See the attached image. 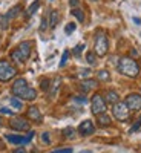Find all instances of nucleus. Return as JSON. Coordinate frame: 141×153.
<instances>
[{"label": "nucleus", "instance_id": "obj_1", "mask_svg": "<svg viewBox=\"0 0 141 153\" xmlns=\"http://www.w3.org/2000/svg\"><path fill=\"white\" fill-rule=\"evenodd\" d=\"M12 94L16 95V98L25 100V101H34L37 98V92L32 87L28 86V83H26L25 78L16 80V83L12 84Z\"/></svg>", "mask_w": 141, "mask_h": 153}, {"label": "nucleus", "instance_id": "obj_2", "mask_svg": "<svg viewBox=\"0 0 141 153\" xmlns=\"http://www.w3.org/2000/svg\"><path fill=\"white\" fill-rule=\"evenodd\" d=\"M118 71H120L123 75H126V76L135 78V76H138L141 68H140V65H138L134 58H131V57H123V58H120V61H118Z\"/></svg>", "mask_w": 141, "mask_h": 153}, {"label": "nucleus", "instance_id": "obj_3", "mask_svg": "<svg viewBox=\"0 0 141 153\" xmlns=\"http://www.w3.org/2000/svg\"><path fill=\"white\" fill-rule=\"evenodd\" d=\"M31 49H32V43L31 42H23L17 46V49H14L11 52V58L16 63H25L29 55H31Z\"/></svg>", "mask_w": 141, "mask_h": 153}, {"label": "nucleus", "instance_id": "obj_4", "mask_svg": "<svg viewBox=\"0 0 141 153\" xmlns=\"http://www.w3.org/2000/svg\"><path fill=\"white\" fill-rule=\"evenodd\" d=\"M17 75V69L6 60H0V81H9Z\"/></svg>", "mask_w": 141, "mask_h": 153}, {"label": "nucleus", "instance_id": "obj_5", "mask_svg": "<svg viewBox=\"0 0 141 153\" xmlns=\"http://www.w3.org/2000/svg\"><path fill=\"white\" fill-rule=\"evenodd\" d=\"M107 49H109V40H107L106 34L98 32L95 37V54L98 57H103L107 54Z\"/></svg>", "mask_w": 141, "mask_h": 153}, {"label": "nucleus", "instance_id": "obj_6", "mask_svg": "<svg viewBox=\"0 0 141 153\" xmlns=\"http://www.w3.org/2000/svg\"><path fill=\"white\" fill-rule=\"evenodd\" d=\"M106 100L101 97L100 94H95L94 97H92V100H91V110H92V113L94 115H103L104 112H106Z\"/></svg>", "mask_w": 141, "mask_h": 153}, {"label": "nucleus", "instance_id": "obj_7", "mask_svg": "<svg viewBox=\"0 0 141 153\" xmlns=\"http://www.w3.org/2000/svg\"><path fill=\"white\" fill-rule=\"evenodd\" d=\"M112 113H113L115 120H118V121H127L129 120V115H131L127 106L124 103H120V101L112 106Z\"/></svg>", "mask_w": 141, "mask_h": 153}, {"label": "nucleus", "instance_id": "obj_8", "mask_svg": "<svg viewBox=\"0 0 141 153\" xmlns=\"http://www.w3.org/2000/svg\"><path fill=\"white\" fill-rule=\"evenodd\" d=\"M124 104L129 110H141V95L140 94H131L124 100Z\"/></svg>", "mask_w": 141, "mask_h": 153}, {"label": "nucleus", "instance_id": "obj_9", "mask_svg": "<svg viewBox=\"0 0 141 153\" xmlns=\"http://www.w3.org/2000/svg\"><path fill=\"white\" fill-rule=\"evenodd\" d=\"M34 136V132H29L26 136H19V135H6V139L11 144H16V146H25L28 144Z\"/></svg>", "mask_w": 141, "mask_h": 153}, {"label": "nucleus", "instance_id": "obj_10", "mask_svg": "<svg viewBox=\"0 0 141 153\" xmlns=\"http://www.w3.org/2000/svg\"><path fill=\"white\" fill-rule=\"evenodd\" d=\"M9 126H11V129H14L17 132H22V130H29V123L28 120H25V118H12L9 121Z\"/></svg>", "mask_w": 141, "mask_h": 153}, {"label": "nucleus", "instance_id": "obj_11", "mask_svg": "<svg viewBox=\"0 0 141 153\" xmlns=\"http://www.w3.org/2000/svg\"><path fill=\"white\" fill-rule=\"evenodd\" d=\"M94 132H95V126H94V123L91 120H86V121H83L78 126V133L81 136H89V135H92Z\"/></svg>", "mask_w": 141, "mask_h": 153}, {"label": "nucleus", "instance_id": "obj_12", "mask_svg": "<svg viewBox=\"0 0 141 153\" xmlns=\"http://www.w3.org/2000/svg\"><path fill=\"white\" fill-rule=\"evenodd\" d=\"M28 118L32 120V121H35V123H40V121H42V113H40V110H38L37 106H31V107H29V110H28Z\"/></svg>", "mask_w": 141, "mask_h": 153}, {"label": "nucleus", "instance_id": "obj_13", "mask_svg": "<svg viewBox=\"0 0 141 153\" xmlns=\"http://www.w3.org/2000/svg\"><path fill=\"white\" fill-rule=\"evenodd\" d=\"M97 87V81L95 80H84L80 83V89L83 92H89V91H92V89Z\"/></svg>", "mask_w": 141, "mask_h": 153}, {"label": "nucleus", "instance_id": "obj_14", "mask_svg": "<svg viewBox=\"0 0 141 153\" xmlns=\"http://www.w3.org/2000/svg\"><path fill=\"white\" fill-rule=\"evenodd\" d=\"M106 101L113 106L115 103H118V94L115 92V91H109V92H107V95H106Z\"/></svg>", "mask_w": 141, "mask_h": 153}, {"label": "nucleus", "instance_id": "obj_15", "mask_svg": "<svg viewBox=\"0 0 141 153\" xmlns=\"http://www.w3.org/2000/svg\"><path fill=\"white\" fill-rule=\"evenodd\" d=\"M110 117H107V115H98V124L101 126V127H107V126H110Z\"/></svg>", "mask_w": 141, "mask_h": 153}, {"label": "nucleus", "instance_id": "obj_16", "mask_svg": "<svg viewBox=\"0 0 141 153\" xmlns=\"http://www.w3.org/2000/svg\"><path fill=\"white\" fill-rule=\"evenodd\" d=\"M71 14L78 20V22H84V12L80 9V8H74L72 11H71Z\"/></svg>", "mask_w": 141, "mask_h": 153}, {"label": "nucleus", "instance_id": "obj_17", "mask_svg": "<svg viewBox=\"0 0 141 153\" xmlns=\"http://www.w3.org/2000/svg\"><path fill=\"white\" fill-rule=\"evenodd\" d=\"M58 12L57 11H52L51 12V19H49V25H51V28H55L57 26V23H58Z\"/></svg>", "mask_w": 141, "mask_h": 153}, {"label": "nucleus", "instance_id": "obj_18", "mask_svg": "<svg viewBox=\"0 0 141 153\" xmlns=\"http://www.w3.org/2000/svg\"><path fill=\"white\" fill-rule=\"evenodd\" d=\"M97 78L100 80V81H109L110 80V75H109V72L107 71H98V74H97Z\"/></svg>", "mask_w": 141, "mask_h": 153}, {"label": "nucleus", "instance_id": "obj_19", "mask_svg": "<svg viewBox=\"0 0 141 153\" xmlns=\"http://www.w3.org/2000/svg\"><path fill=\"white\" fill-rule=\"evenodd\" d=\"M38 6H40V2H38V0H35V2H32V5L28 8V11H26V16L28 17H31L32 14H34V12L38 9Z\"/></svg>", "mask_w": 141, "mask_h": 153}, {"label": "nucleus", "instance_id": "obj_20", "mask_svg": "<svg viewBox=\"0 0 141 153\" xmlns=\"http://www.w3.org/2000/svg\"><path fill=\"white\" fill-rule=\"evenodd\" d=\"M11 106L14 107V109H17V110H20V109L23 107L22 101H20L19 98H16V97H12V98H11Z\"/></svg>", "mask_w": 141, "mask_h": 153}, {"label": "nucleus", "instance_id": "obj_21", "mask_svg": "<svg viewBox=\"0 0 141 153\" xmlns=\"http://www.w3.org/2000/svg\"><path fill=\"white\" fill-rule=\"evenodd\" d=\"M19 12H20V6H14V8H12L9 12H8V14H6V19H11V17H16L17 14H19Z\"/></svg>", "mask_w": 141, "mask_h": 153}, {"label": "nucleus", "instance_id": "obj_22", "mask_svg": "<svg viewBox=\"0 0 141 153\" xmlns=\"http://www.w3.org/2000/svg\"><path fill=\"white\" fill-rule=\"evenodd\" d=\"M140 129H141V118H138V121L131 127V130H129V132H131V133H135V132H138Z\"/></svg>", "mask_w": 141, "mask_h": 153}, {"label": "nucleus", "instance_id": "obj_23", "mask_svg": "<svg viewBox=\"0 0 141 153\" xmlns=\"http://www.w3.org/2000/svg\"><path fill=\"white\" fill-rule=\"evenodd\" d=\"M68 57H69V51H65V52H63V57H61V61H60V68H63V66L66 65Z\"/></svg>", "mask_w": 141, "mask_h": 153}, {"label": "nucleus", "instance_id": "obj_24", "mask_svg": "<svg viewBox=\"0 0 141 153\" xmlns=\"http://www.w3.org/2000/svg\"><path fill=\"white\" fill-rule=\"evenodd\" d=\"M86 60H87L89 65H94V63H95V54L94 52H87L86 54Z\"/></svg>", "mask_w": 141, "mask_h": 153}, {"label": "nucleus", "instance_id": "obj_25", "mask_svg": "<svg viewBox=\"0 0 141 153\" xmlns=\"http://www.w3.org/2000/svg\"><path fill=\"white\" fill-rule=\"evenodd\" d=\"M72 31H75V23H69L68 26L65 28V32H66V34H71Z\"/></svg>", "mask_w": 141, "mask_h": 153}, {"label": "nucleus", "instance_id": "obj_26", "mask_svg": "<svg viewBox=\"0 0 141 153\" xmlns=\"http://www.w3.org/2000/svg\"><path fill=\"white\" fill-rule=\"evenodd\" d=\"M51 153H72V149L71 147H68V149H58V150H54Z\"/></svg>", "mask_w": 141, "mask_h": 153}, {"label": "nucleus", "instance_id": "obj_27", "mask_svg": "<svg viewBox=\"0 0 141 153\" xmlns=\"http://www.w3.org/2000/svg\"><path fill=\"white\" fill-rule=\"evenodd\" d=\"M83 49H84V45H78V46L74 49V54H75V55H80V52H81Z\"/></svg>", "mask_w": 141, "mask_h": 153}, {"label": "nucleus", "instance_id": "obj_28", "mask_svg": "<svg viewBox=\"0 0 141 153\" xmlns=\"http://www.w3.org/2000/svg\"><path fill=\"white\" fill-rule=\"evenodd\" d=\"M42 139H43V143L49 144V133H48V132H45V133L42 135Z\"/></svg>", "mask_w": 141, "mask_h": 153}, {"label": "nucleus", "instance_id": "obj_29", "mask_svg": "<svg viewBox=\"0 0 141 153\" xmlns=\"http://www.w3.org/2000/svg\"><path fill=\"white\" fill-rule=\"evenodd\" d=\"M0 113H3V115H12V110H9L6 107H2V109H0Z\"/></svg>", "mask_w": 141, "mask_h": 153}, {"label": "nucleus", "instance_id": "obj_30", "mask_svg": "<svg viewBox=\"0 0 141 153\" xmlns=\"http://www.w3.org/2000/svg\"><path fill=\"white\" fill-rule=\"evenodd\" d=\"M69 5L71 6H77L78 5V0H69Z\"/></svg>", "mask_w": 141, "mask_h": 153}, {"label": "nucleus", "instance_id": "obj_31", "mask_svg": "<svg viewBox=\"0 0 141 153\" xmlns=\"http://www.w3.org/2000/svg\"><path fill=\"white\" fill-rule=\"evenodd\" d=\"M12 153H26V150H25V149H17V150H14Z\"/></svg>", "mask_w": 141, "mask_h": 153}, {"label": "nucleus", "instance_id": "obj_32", "mask_svg": "<svg viewBox=\"0 0 141 153\" xmlns=\"http://www.w3.org/2000/svg\"><path fill=\"white\" fill-rule=\"evenodd\" d=\"M42 87H43V89H48V80H43V81H42Z\"/></svg>", "mask_w": 141, "mask_h": 153}, {"label": "nucleus", "instance_id": "obj_33", "mask_svg": "<svg viewBox=\"0 0 141 153\" xmlns=\"http://www.w3.org/2000/svg\"><path fill=\"white\" fill-rule=\"evenodd\" d=\"M134 22H135L137 25H140V23H141V20H140V19H134Z\"/></svg>", "mask_w": 141, "mask_h": 153}, {"label": "nucleus", "instance_id": "obj_34", "mask_svg": "<svg viewBox=\"0 0 141 153\" xmlns=\"http://www.w3.org/2000/svg\"><path fill=\"white\" fill-rule=\"evenodd\" d=\"M0 126H2V118H0Z\"/></svg>", "mask_w": 141, "mask_h": 153}, {"label": "nucleus", "instance_id": "obj_35", "mask_svg": "<svg viewBox=\"0 0 141 153\" xmlns=\"http://www.w3.org/2000/svg\"><path fill=\"white\" fill-rule=\"evenodd\" d=\"M92 2H97V0H92Z\"/></svg>", "mask_w": 141, "mask_h": 153}]
</instances>
